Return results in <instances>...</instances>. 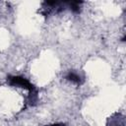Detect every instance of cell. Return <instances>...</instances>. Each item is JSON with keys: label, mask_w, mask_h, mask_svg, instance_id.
<instances>
[{"label": "cell", "mask_w": 126, "mask_h": 126, "mask_svg": "<svg viewBox=\"0 0 126 126\" xmlns=\"http://www.w3.org/2000/svg\"><path fill=\"white\" fill-rule=\"evenodd\" d=\"M82 2L81 1H71V2H67V4L70 6V9L75 12V13H79L80 12V8H79V5L81 4Z\"/></svg>", "instance_id": "obj_3"}, {"label": "cell", "mask_w": 126, "mask_h": 126, "mask_svg": "<svg viewBox=\"0 0 126 126\" xmlns=\"http://www.w3.org/2000/svg\"><path fill=\"white\" fill-rule=\"evenodd\" d=\"M49 126H64L63 124H53V125H49Z\"/></svg>", "instance_id": "obj_4"}, {"label": "cell", "mask_w": 126, "mask_h": 126, "mask_svg": "<svg viewBox=\"0 0 126 126\" xmlns=\"http://www.w3.org/2000/svg\"><path fill=\"white\" fill-rule=\"evenodd\" d=\"M8 82L11 86H17L20 88H24L30 92L34 91V87L25 78L20 77V76H10L8 78Z\"/></svg>", "instance_id": "obj_1"}, {"label": "cell", "mask_w": 126, "mask_h": 126, "mask_svg": "<svg viewBox=\"0 0 126 126\" xmlns=\"http://www.w3.org/2000/svg\"><path fill=\"white\" fill-rule=\"evenodd\" d=\"M66 79H67L68 81H71V82L75 83V84H81V83H82L80 76H78V75L75 74L74 72H69V73L67 74V76H66Z\"/></svg>", "instance_id": "obj_2"}]
</instances>
